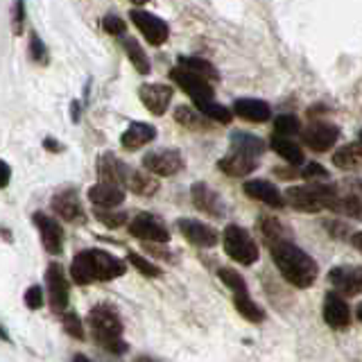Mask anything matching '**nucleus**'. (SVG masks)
Returning a JSON list of instances; mask_svg holds the SVG:
<instances>
[{"label":"nucleus","mask_w":362,"mask_h":362,"mask_svg":"<svg viewBox=\"0 0 362 362\" xmlns=\"http://www.w3.org/2000/svg\"><path fill=\"white\" fill-rule=\"evenodd\" d=\"M124 272H127V260L113 256L105 249H82L71 263V279L77 286L107 283L124 276Z\"/></svg>","instance_id":"f257e3e1"},{"label":"nucleus","mask_w":362,"mask_h":362,"mask_svg":"<svg viewBox=\"0 0 362 362\" xmlns=\"http://www.w3.org/2000/svg\"><path fill=\"white\" fill-rule=\"evenodd\" d=\"M269 252H272V258H274V265L281 272V276L286 279L290 286L305 290L317 281L320 267H317L315 258L310 254H305L301 247L294 245L290 238L269 245Z\"/></svg>","instance_id":"f03ea898"},{"label":"nucleus","mask_w":362,"mask_h":362,"mask_svg":"<svg viewBox=\"0 0 362 362\" xmlns=\"http://www.w3.org/2000/svg\"><path fill=\"white\" fill-rule=\"evenodd\" d=\"M86 326L90 328V335H93L95 342L109 354L124 356L129 351V344L122 339L124 326L120 313L111 303H98L95 308H90V313L86 315Z\"/></svg>","instance_id":"7ed1b4c3"},{"label":"nucleus","mask_w":362,"mask_h":362,"mask_svg":"<svg viewBox=\"0 0 362 362\" xmlns=\"http://www.w3.org/2000/svg\"><path fill=\"white\" fill-rule=\"evenodd\" d=\"M286 204L294 211L301 213H320V211H331L337 188L328 184H308V186H292L286 190Z\"/></svg>","instance_id":"20e7f679"},{"label":"nucleus","mask_w":362,"mask_h":362,"mask_svg":"<svg viewBox=\"0 0 362 362\" xmlns=\"http://www.w3.org/2000/svg\"><path fill=\"white\" fill-rule=\"evenodd\" d=\"M224 252L231 260L240 265H254L258 260V245L254 243L252 233L243 229L240 224H229L222 233Z\"/></svg>","instance_id":"39448f33"},{"label":"nucleus","mask_w":362,"mask_h":362,"mask_svg":"<svg viewBox=\"0 0 362 362\" xmlns=\"http://www.w3.org/2000/svg\"><path fill=\"white\" fill-rule=\"evenodd\" d=\"M143 168L154 177H175L186 168V161L175 147H163V150L147 152L143 156Z\"/></svg>","instance_id":"423d86ee"},{"label":"nucleus","mask_w":362,"mask_h":362,"mask_svg":"<svg viewBox=\"0 0 362 362\" xmlns=\"http://www.w3.org/2000/svg\"><path fill=\"white\" fill-rule=\"evenodd\" d=\"M127 231L129 235L139 238L143 243H156V245L170 243V229L163 224L161 218H156L152 213H139L136 218H132L127 224Z\"/></svg>","instance_id":"0eeeda50"},{"label":"nucleus","mask_w":362,"mask_h":362,"mask_svg":"<svg viewBox=\"0 0 362 362\" xmlns=\"http://www.w3.org/2000/svg\"><path fill=\"white\" fill-rule=\"evenodd\" d=\"M129 21L136 25V30H139L145 41L150 45H163L170 37V28L168 23L163 18H158L156 14H152V11H145L141 7H134L129 11Z\"/></svg>","instance_id":"6e6552de"},{"label":"nucleus","mask_w":362,"mask_h":362,"mask_svg":"<svg viewBox=\"0 0 362 362\" xmlns=\"http://www.w3.org/2000/svg\"><path fill=\"white\" fill-rule=\"evenodd\" d=\"M45 288H48V301L54 313H64L71 301V283L59 263H50L45 269Z\"/></svg>","instance_id":"1a4fd4ad"},{"label":"nucleus","mask_w":362,"mask_h":362,"mask_svg":"<svg viewBox=\"0 0 362 362\" xmlns=\"http://www.w3.org/2000/svg\"><path fill=\"white\" fill-rule=\"evenodd\" d=\"M50 209L54 211V215H59V218L68 224H84L86 222V211H84L82 199H79L75 188L57 190L50 199Z\"/></svg>","instance_id":"9d476101"},{"label":"nucleus","mask_w":362,"mask_h":362,"mask_svg":"<svg viewBox=\"0 0 362 362\" xmlns=\"http://www.w3.org/2000/svg\"><path fill=\"white\" fill-rule=\"evenodd\" d=\"M32 222L39 229L41 245H43L45 252H48L50 256H59L64 252V229H62L59 220L52 218V215H48V213H43V211H37L32 215Z\"/></svg>","instance_id":"9b49d317"},{"label":"nucleus","mask_w":362,"mask_h":362,"mask_svg":"<svg viewBox=\"0 0 362 362\" xmlns=\"http://www.w3.org/2000/svg\"><path fill=\"white\" fill-rule=\"evenodd\" d=\"M177 229L179 233L186 238L190 245H195L199 249H211L220 243V233L213 229V226L204 224L199 220L192 218H179L177 220Z\"/></svg>","instance_id":"f8f14e48"},{"label":"nucleus","mask_w":362,"mask_h":362,"mask_svg":"<svg viewBox=\"0 0 362 362\" xmlns=\"http://www.w3.org/2000/svg\"><path fill=\"white\" fill-rule=\"evenodd\" d=\"M328 281L342 297L362 294V267L360 265H337L328 272Z\"/></svg>","instance_id":"ddd939ff"},{"label":"nucleus","mask_w":362,"mask_h":362,"mask_svg":"<svg viewBox=\"0 0 362 362\" xmlns=\"http://www.w3.org/2000/svg\"><path fill=\"white\" fill-rule=\"evenodd\" d=\"M301 139L313 152H328L339 139V127L331 122H313L301 132Z\"/></svg>","instance_id":"4468645a"},{"label":"nucleus","mask_w":362,"mask_h":362,"mask_svg":"<svg viewBox=\"0 0 362 362\" xmlns=\"http://www.w3.org/2000/svg\"><path fill=\"white\" fill-rule=\"evenodd\" d=\"M170 77H173L175 82L192 98V105H197V102H206V100H215L213 86H211L209 79L192 75V73L184 71V68H179V66L170 71Z\"/></svg>","instance_id":"2eb2a0df"},{"label":"nucleus","mask_w":362,"mask_h":362,"mask_svg":"<svg viewBox=\"0 0 362 362\" xmlns=\"http://www.w3.org/2000/svg\"><path fill=\"white\" fill-rule=\"evenodd\" d=\"M190 199L195 204V209L211 215V218H224L226 213V206H224V199L220 197L218 190H213L209 184H204V181H197V184H192L190 188Z\"/></svg>","instance_id":"dca6fc26"},{"label":"nucleus","mask_w":362,"mask_h":362,"mask_svg":"<svg viewBox=\"0 0 362 362\" xmlns=\"http://www.w3.org/2000/svg\"><path fill=\"white\" fill-rule=\"evenodd\" d=\"M139 98L143 102V107L150 113H154V116H163L170 107V102H173V86L158 84V82H147V84H141Z\"/></svg>","instance_id":"f3484780"},{"label":"nucleus","mask_w":362,"mask_h":362,"mask_svg":"<svg viewBox=\"0 0 362 362\" xmlns=\"http://www.w3.org/2000/svg\"><path fill=\"white\" fill-rule=\"evenodd\" d=\"M129 165L120 161L116 154L111 152H105L100 154L98 163H95V173H98V179L105 181V184H116L120 188H124V181H127V175H129Z\"/></svg>","instance_id":"a211bd4d"},{"label":"nucleus","mask_w":362,"mask_h":362,"mask_svg":"<svg viewBox=\"0 0 362 362\" xmlns=\"http://www.w3.org/2000/svg\"><path fill=\"white\" fill-rule=\"evenodd\" d=\"M243 190H245L247 197L265 204V206H272V209L286 206V197H283V192L274 184L265 181V179H249V181H245Z\"/></svg>","instance_id":"6ab92c4d"},{"label":"nucleus","mask_w":362,"mask_h":362,"mask_svg":"<svg viewBox=\"0 0 362 362\" xmlns=\"http://www.w3.org/2000/svg\"><path fill=\"white\" fill-rule=\"evenodd\" d=\"M86 197L95 209H118L124 204V188H120L116 184L98 181V184L88 188Z\"/></svg>","instance_id":"aec40b11"},{"label":"nucleus","mask_w":362,"mask_h":362,"mask_svg":"<svg viewBox=\"0 0 362 362\" xmlns=\"http://www.w3.org/2000/svg\"><path fill=\"white\" fill-rule=\"evenodd\" d=\"M324 322L335 328V331H342L351 324V308L349 303L342 299V294L337 292H328L324 299Z\"/></svg>","instance_id":"412c9836"},{"label":"nucleus","mask_w":362,"mask_h":362,"mask_svg":"<svg viewBox=\"0 0 362 362\" xmlns=\"http://www.w3.org/2000/svg\"><path fill=\"white\" fill-rule=\"evenodd\" d=\"M154 139H156V127H152V124H147V122H132L129 127L122 132L120 145L124 150L136 152V150H141V147L150 145Z\"/></svg>","instance_id":"4be33fe9"},{"label":"nucleus","mask_w":362,"mask_h":362,"mask_svg":"<svg viewBox=\"0 0 362 362\" xmlns=\"http://www.w3.org/2000/svg\"><path fill=\"white\" fill-rule=\"evenodd\" d=\"M233 113L249 122H265L272 116V109L267 102L256 98H240L233 102Z\"/></svg>","instance_id":"5701e85b"},{"label":"nucleus","mask_w":362,"mask_h":362,"mask_svg":"<svg viewBox=\"0 0 362 362\" xmlns=\"http://www.w3.org/2000/svg\"><path fill=\"white\" fill-rule=\"evenodd\" d=\"M218 168L229 177H247L258 168V161L254 156H247V154H240V152H231V154H226V156L220 158Z\"/></svg>","instance_id":"b1692460"},{"label":"nucleus","mask_w":362,"mask_h":362,"mask_svg":"<svg viewBox=\"0 0 362 362\" xmlns=\"http://www.w3.org/2000/svg\"><path fill=\"white\" fill-rule=\"evenodd\" d=\"M158 179L154 175H150L147 170H129L127 181H124V190H132L134 195L141 197H152L158 192Z\"/></svg>","instance_id":"393cba45"},{"label":"nucleus","mask_w":362,"mask_h":362,"mask_svg":"<svg viewBox=\"0 0 362 362\" xmlns=\"http://www.w3.org/2000/svg\"><path fill=\"white\" fill-rule=\"evenodd\" d=\"M269 145H272V150H274L279 156H283V161H288L290 165H301L303 163V150L292 139H288V136L274 134V136H272Z\"/></svg>","instance_id":"a878e982"},{"label":"nucleus","mask_w":362,"mask_h":362,"mask_svg":"<svg viewBox=\"0 0 362 362\" xmlns=\"http://www.w3.org/2000/svg\"><path fill=\"white\" fill-rule=\"evenodd\" d=\"M175 120L181 124V127H186L190 132H206V129H211V120L204 116V113H199L197 109L186 107V105H181V107L175 109Z\"/></svg>","instance_id":"bb28decb"},{"label":"nucleus","mask_w":362,"mask_h":362,"mask_svg":"<svg viewBox=\"0 0 362 362\" xmlns=\"http://www.w3.org/2000/svg\"><path fill=\"white\" fill-rule=\"evenodd\" d=\"M122 50H124V54H127V59L132 62V66L136 68V71H139L141 75H150L152 66H150V59H147V54H145L143 45L139 41L124 34V37H122Z\"/></svg>","instance_id":"cd10ccee"},{"label":"nucleus","mask_w":362,"mask_h":362,"mask_svg":"<svg viewBox=\"0 0 362 362\" xmlns=\"http://www.w3.org/2000/svg\"><path fill=\"white\" fill-rule=\"evenodd\" d=\"M333 163L339 170H362V143L342 145L333 154Z\"/></svg>","instance_id":"c85d7f7f"},{"label":"nucleus","mask_w":362,"mask_h":362,"mask_svg":"<svg viewBox=\"0 0 362 362\" xmlns=\"http://www.w3.org/2000/svg\"><path fill=\"white\" fill-rule=\"evenodd\" d=\"M179 68H184V71L197 75V77H204L209 79V82H215V79H220V73L218 68H215L209 59H202V57H179Z\"/></svg>","instance_id":"c756f323"},{"label":"nucleus","mask_w":362,"mask_h":362,"mask_svg":"<svg viewBox=\"0 0 362 362\" xmlns=\"http://www.w3.org/2000/svg\"><path fill=\"white\" fill-rule=\"evenodd\" d=\"M231 152H240L247 156H258L265 152V143L254 134H245V132H235L231 136Z\"/></svg>","instance_id":"7c9ffc66"},{"label":"nucleus","mask_w":362,"mask_h":362,"mask_svg":"<svg viewBox=\"0 0 362 362\" xmlns=\"http://www.w3.org/2000/svg\"><path fill=\"white\" fill-rule=\"evenodd\" d=\"M331 211L342 213L351 220H362V197L356 195V192H339L337 190V197H335V204Z\"/></svg>","instance_id":"2f4dec72"},{"label":"nucleus","mask_w":362,"mask_h":362,"mask_svg":"<svg viewBox=\"0 0 362 362\" xmlns=\"http://www.w3.org/2000/svg\"><path fill=\"white\" fill-rule=\"evenodd\" d=\"M233 305H235V310L240 313L247 322H252V324H260L265 320V310L260 308V305L252 299V294L249 292H243V294H233Z\"/></svg>","instance_id":"473e14b6"},{"label":"nucleus","mask_w":362,"mask_h":362,"mask_svg":"<svg viewBox=\"0 0 362 362\" xmlns=\"http://www.w3.org/2000/svg\"><path fill=\"white\" fill-rule=\"evenodd\" d=\"M258 229H260V233H263L267 247L279 243V240H286V238H288L286 226H283L276 218H269V215H265V218H258Z\"/></svg>","instance_id":"72a5a7b5"},{"label":"nucleus","mask_w":362,"mask_h":362,"mask_svg":"<svg viewBox=\"0 0 362 362\" xmlns=\"http://www.w3.org/2000/svg\"><path fill=\"white\" fill-rule=\"evenodd\" d=\"M195 109L199 113H204L209 120H215V122H220V124H226V122H231L233 118V111H229L224 105H218L215 100H206V102H197Z\"/></svg>","instance_id":"f704fd0d"},{"label":"nucleus","mask_w":362,"mask_h":362,"mask_svg":"<svg viewBox=\"0 0 362 362\" xmlns=\"http://www.w3.org/2000/svg\"><path fill=\"white\" fill-rule=\"evenodd\" d=\"M28 57L32 59V64H37V66H48L50 64V50H48V45L43 43V39L34 30L30 32Z\"/></svg>","instance_id":"c9c22d12"},{"label":"nucleus","mask_w":362,"mask_h":362,"mask_svg":"<svg viewBox=\"0 0 362 362\" xmlns=\"http://www.w3.org/2000/svg\"><path fill=\"white\" fill-rule=\"evenodd\" d=\"M62 326H64V331L71 335L73 339H86V331H84V322H82V317H79L75 310H64L62 313Z\"/></svg>","instance_id":"e433bc0d"},{"label":"nucleus","mask_w":362,"mask_h":362,"mask_svg":"<svg viewBox=\"0 0 362 362\" xmlns=\"http://www.w3.org/2000/svg\"><path fill=\"white\" fill-rule=\"evenodd\" d=\"M95 220L102 222L107 229H120L122 224L129 222V215L124 211H116V209H95Z\"/></svg>","instance_id":"4c0bfd02"},{"label":"nucleus","mask_w":362,"mask_h":362,"mask_svg":"<svg viewBox=\"0 0 362 362\" xmlns=\"http://www.w3.org/2000/svg\"><path fill=\"white\" fill-rule=\"evenodd\" d=\"M127 263H129L136 272H141L143 276H147V279H158V276L163 274L161 267L154 265L152 260H147L145 256L136 254V252H129V254H127Z\"/></svg>","instance_id":"58836bf2"},{"label":"nucleus","mask_w":362,"mask_h":362,"mask_svg":"<svg viewBox=\"0 0 362 362\" xmlns=\"http://www.w3.org/2000/svg\"><path fill=\"white\" fill-rule=\"evenodd\" d=\"M218 276H220V281H222L224 286L229 288L233 294L249 292V290H247V283H245V279H243V274H240V272H235L233 267H220V269H218Z\"/></svg>","instance_id":"ea45409f"},{"label":"nucleus","mask_w":362,"mask_h":362,"mask_svg":"<svg viewBox=\"0 0 362 362\" xmlns=\"http://www.w3.org/2000/svg\"><path fill=\"white\" fill-rule=\"evenodd\" d=\"M25 21H28V9H25V0H14L11 3V34L14 37H23V30H25Z\"/></svg>","instance_id":"a19ab883"},{"label":"nucleus","mask_w":362,"mask_h":362,"mask_svg":"<svg viewBox=\"0 0 362 362\" xmlns=\"http://www.w3.org/2000/svg\"><path fill=\"white\" fill-rule=\"evenodd\" d=\"M274 132L279 136H294V134H301V122L297 116H292V113H283L274 120Z\"/></svg>","instance_id":"79ce46f5"},{"label":"nucleus","mask_w":362,"mask_h":362,"mask_svg":"<svg viewBox=\"0 0 362 362\" xmlns=\"http://www.w3.org/2000/svg\"><path fill=\"white\" fill-rule=\"evenodd\" d=\"M102 30H105L109 37H118L122 39L127 34V23H124L118 14H107L102 18Z\"/></svg>","instance_id":"37998d69"},{"label":"nucleus","mask_w":362,"mask_h":362,"mask_svg":"<svg viewBox=\"0 0 362 362\" xmlns=\"http://www.w3.org/2000/svg\"><path fill=\"white\" fill-rule=\"evenodd\" d=\"M23 301H25V305L30 310H41L45 305V297H43L41 286H30L25 290V294H23Z\"/></svg>","instance_id":"c03bdc74"},{"label":"nucleus","mask_w":362,"mask_h":362,"mask_svg":"<svg viewBox=\"0 0 362 362\" xmlns=\"http://www.w3.org/2000/svg\"><path fill=\"white\" fill-rule=\"evenodd\" d=\"M299 177H303V179H326L328 173H326V168L320 163H308L305 168H299Z\"/></svg>","instance_id":"a18cd8bd"},{"label":"nucleus","mask_w":362,"mask_h":362,"mask_svg":"<svg viewBox=\"0 0 362 362\" xmlns=\"http://www.w3.org/2000/svg\"><path fill=\"white\" fill-rule=\"evenodd\" d=\"M9 181H11V165L7 161H3L0 158V190L7 188L9 186Z\"/></svg>","instance_id":"49530a36"},{"label":"nucleus","mask_w":362,"mask_h":362,"mask_svg":"<svg viewBox=\"0 0 362 362\" xmlns=\"http://www.w3.org/2000/svg\"><path fill=\"white\" fill-rule=\"evenodd\" d=\"M43 147H45V150H48L50 154H62V152L66 150V147H64L59 141H54L52 136H45V139H43Z\"/></svg>","instance_id":"de8ad7c7"},{"label":"nucleus","mask_w":362,"mask_h":362,"mask_svg":"<svg viewBox=\"0 0 362 362\" xmlns=\"http://www.w3.org/2000/svg\"><path fill=\"white\" fill-rule=\"evenodd\" d=\"M71 120L77 124L79 120H82V102L79 100H73L71 102Z\"/></svg>","instance_id":"09e8293b"},{"label":"nucleus","mask_w":362,"mask_h":362,"mask_svg":"<svg viewBox=\"0 0 362 362\" xmlns=\"http://www.w3.org/2000/svg\"><path fill=\"white\" fill-rule=\"evenodd\" d=\"M351 245H354L358 252L362 254V231H358V233H354L351 235Z\"/></svg>","instance_id":"8fccbe9b"},{"label":"nucleus","mask_w":362,"mask_h":362,"mask_svg":"<svg viewBox=\"0 0 362 362\" xmlns=\"http://www.w3.org/2000/svg\"><path fill=\"white\" fill-rule=\"evenodd\" d=\"M0 235H3L7 243H14V235H11V231L7 229V226H0Z\"/></svg>","instance_id":"3c124183"},{"label":"nucleus","mask_w":362,"mask_h":362,"mask_svg":"<svg viewBox=\"0 0 362 362\" xmlns=\"http://www.w3.org/2000/svg\"><path fill=\"white\" fill-rule=\"evenodd\" d=\"M0 342H11V337H9L7 328L3 324H0Z\"/></svg>","instance_id":"603ef678"},{"label":"nucleus","mask_w":362,"mask_h":362,"mask_svg":"<svg viewBox=\"0 0 362 362\" xmlns=\"http://www.w3.org/2000/svg\"><path fill=\"white\" fill-rule=\"evenodd\" d=\"M73 362H93L88 356H84V354H75L73 356Z\"/></svg>","instance_id":"864d4df0"},{"label":"nucleus","mask_w":362,"mask_h":362,"mask_svg":"<svg viewBox=\"0 0 362 362\" xmlns=\"http://www.w3.org/2000/svg\"><path fill=\"white\" fill-rule=\"evenodd\" d=\"M134 362H158V360H154L152 356H139Z\"/></svg>","instance_id":"5fc2aeb1"},{"label":"nucleus","mask_w":362,"mask_h":362,"mask_svg":"<svg viewBox=\"0 0 362 362\" xmlns=\"http://www.w3.org/2000/svg\"><path fill=\"white\" fill-rule=\"evenodd\" d=\"M129 3H132V5H139V7H141V5H147V3H150V0H129Z\"/></svg>","instance_id":"6e6d98bb"},{"label":"nucleus","mask_w":362,"mask_h":362,"mask_svg":"<svg viewBox=\"0 0 362 362\" xmlns=\"http://www.w3.org/2000/svg\"><path fill=\"white\" fill-rule=\"evenodd\" d=\"M356 315H358V320L362 322V301H360V305H358V310H356Z\"/></svg>","instance_id":"4d7b16f0"},{"label":"nucleus","mask_w":362,"mask_h":362,"mask_svg":"<svg viewBox=\"0 0 362 362\" xmlns=\"http://www.w3.org/2000/svg\"><path fill=\"white\" fill-rule=\"evenodd\" d=\"M358 188H360V192H362V181H360V184H358Z\"/></svg>","instance_id":"13d9d810"},{"label":"nucleus","mask_w":362,"mask_h":362,"mask_svg":"<svg viewBox=\"0 0 362 362\" xmlns=\"http://www.w3.org/2000/svg\"><path fill=\"white\" fill-rule=\"evenodd\" d=\"M360 143H362V132H360Z\"/></svg>","instance_id":"bf43d9fd"}]
</instances>
